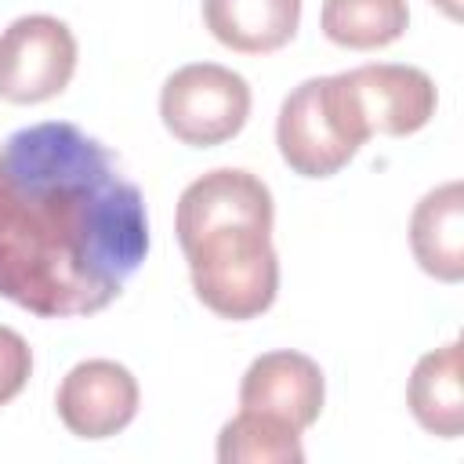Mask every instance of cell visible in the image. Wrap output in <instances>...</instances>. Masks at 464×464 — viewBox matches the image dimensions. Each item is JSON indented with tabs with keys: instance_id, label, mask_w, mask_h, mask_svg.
<instances>
[{
	"instance_id": "6da1fadb",
	"label": "cell",
	"mask_w": 464,
	"mask_h": 464,
	"mask_svg": "<svg viewBox=\"0 0 464 464\" xmlns=\"http://www.w3.org/2000/svg\"><path fill=\"white\" fill-rule=\"evenodd\" d=\"M149 254L141 188L65 120L0 141V297L72 319L109 308Z\"/></svg>"
},
{
	"instance_id": "7a4b0ae2",
	"label": "cell",
	"mask_w": 464,
	"mask_h": 464,
	"mask_svg": "<svg viewBox=\"0 0 464 464\" xmlns=\"http://www.w3.org/2000/svg\"><path fill=\"white\" fill-rule=\"evenodd\" d=\"M196 297L221 319L243 323L272 308L279 257L265 228H218L185 246Z\"/></svg>"
},
{
	"instance_id": "3957f363",
	"label": "cell",
	"mask_w": 464,
	"mask_h": 464,
	"mask_svg": "<svg viewBox=\"0 0 464 464\" xmlns=\"http://www.w3.org/2000/svg\"><path fill=\"white\" fill-rule=\"evenodd\" d=\"M276 145L283 163L301 178L337 174L366 141L348 123L334 76H312L286 94L276 120Z\"/></svg>"
},
{
	"instance_id": "277c9868",
	"label": "cell",
	"mask_w": 464,
	"mask_h": 464,
	"mask_svg": "<svg viewBox=\"0 0 464 464\" xmlns=\"http://www.w3.org/2000/svg\"><path fill=\"white\" fill-rule=\"evenodd\" d=\"M250 116V87L239 72L218 62H192L167 76L160 91L163 127L192 149L225 145Z\"/></svg>"
},
{
	"instance_id": "5b68a950",
	"label": "cell",
	"mask_w": 464,
	"mask_h": 464,
	"mask_svg": "<svg viewBox=\"0 0 464 464\" xmlns=\"http://www.w3.org/2000/svg\"><path fill=\"white\" fill-rule=\"evenodd\" d=\"M334 83L344 102L348 123L362 141H370L373 134H388V138L417 134L435 116L439 105L431 76L417 65H392V62L359 65L337 72Z\"/></svg>"
},
{
	"instance_id": "8992f818",
	"label": "cell",
	"mask_w": 464,
	"mask_h": 464,
	"mask_svg": "<svg viewBox=\"0 0 464 464\" xmlns=\"http://www.w3.org/2000/svg\"><path fill=\"white\" fill-rule=\"evenodd\" d=\"M76 72V36L62 18L22 14L0 33V98L40 105L69 87Z\"/></svg>"
},
{
	"instance_id": "52a82bcc",
	"label": "cell",
	"mask_w": 464,
	"mask_h": 464,
	"mask_svg": "<svg viewBox=\"0 0 464 464\" xmlns=\"http://www.w3.org/2000/svg\"><path fill=\"white\" fill-rule=\"evenodd\" d=\"M178 243L181 250L218 228H265L272 232V192L268 185L239 167H218L196 178L178 199Z\"/></svg>"
},
{
	"instance_id": "ba28073f",
	"label": "cell",
	"mask_w": 464,
	"mask_h": 464,
	"mask_svg": "<svg viewBox=\"0 0 464 464\" xmlns=\"http://www.w3.org/2000/svg\"><path fill=\"white\" fill-rule=\"evenodd\" d=\"M138 399L141 392L127 366L112 359H87L62 377L54 406L76 439H109L134 420Z\"/></svg>"
},
{
	"instance_id": "9c48e42d",
	"label": "cell",
	"mask_w": 464,
	"mask_h": 464,
	"mask_svg": "<svg viewBox=\"0 0 464 464\" xmlns=\"http://www.w3.org/2000/svg\"><path fill=\"white\" fill-rule=\"evenodd\" d=\"M323 399H326V381H323L319 362L301 352H290V348L257 355L239 381L243 410L272 413V417L294 424L297 431H304L319 420Z\"/></svg>"
},
{
	"instance_id": "30bf717a",
	"label": "cell",
	"mask_w": 464,
	"mask_h": 464,
	"mask_svg": "<svg viewBox=\"0 0 464 464\" xmlns=\"http://www.w3.org/2000/svg\"><path fill=\"white\" fill-rule=\"evenodd\" d=\"M203 22L228 51L272 54L294 40L301 0H203Z\"/></svg>"
},
{
	"instance_id": "8fae6325",
	"label": "cell",
	"mask_w": 464,
	"mask_h": 464,
	"mask_svg": "<svg viewBox=\"0 0 464 464\" xmlns=\"http://www.w3.org/2000/svg\"><path fill=\"white\" fill-rule=\"evenodd\" d=\"M410 246L417 265L442 279H464V188L460 181H446L431 188L410 218Z\"/></svg>"
},
{
	"instance_id": "7c38bea8",
	"label": "cell",
	"mask_w": 464,
	"mask_h": 464,
	"mask_svg": "<svg viewBox=\"0 0 464 464\" xmlns=\"http://www.w3.org/2000/svg\"><path fill=\"white\" fill-rule=\"evenodd\" d=\"M406 402L417 424L439 439H457L464 431V384H460V341H450L417 359Z\"/></svg>"
},
{
	"instance_id": "4fadbf2b",
	"label": "cell",
	"mask_w": 464,
	"mask_h": 464,
	"mask_svg": "<svg viewBox=\"0 0 464 464\" xmlns=\"http://www.w3.org/2000/svg\"><path fill=\"white\" fill-rule=\"evenodd\" d=\"M323 33L348 51H377L395 44L410 25L406 0H323Z\"/></svg>"
},
{
	"instance_id": "5bb4252c",
	"label": "cell",
	"mask_w": 464,
	"mask_h": 464,
	"mask_svg": "<svg viewBox=\"0 0 464 464\" xmlns=\"http://www.w3.org/2000/svg\"><path fill=\"white\" fill-rule=\"evenodd\" d=\"M221 464H301V431L272 413L239 410L218 435Z\"/></svg>"
},
{
	"instance_id": "9a60e30c",
	"label": "cell",
	"mask_w": 464,
	"mask_h": 464,
	"mask_svg": "<svg viewBox=\"0 0 464 464\" xmlns=\"http://www.w3.org/2000/svg\"><path fill=\"white\" fill-rule=\"evenodd\" d=\"M33 373V352L25 337L11 326H0V406L11 402Z\"/></svg>"
},
{
	"instance_id": "2e32d148",
	"label": "cell",
	"mask_w": 464,
	"mask_h": 464,
	"mask_svg": "<svg viewBox=\"0 0 464 464\" xmlns=\"http://www.w3.org/2000/svg\"><path fill=\"white\" fill-rule=\"evenodd\" d=\"M435 4H439V7H442L450 18H453V22L460 18V0H435Z\"/></svg>"
}]
</instances>
